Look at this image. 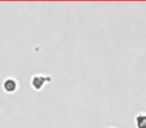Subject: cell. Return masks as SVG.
I'll use <instances>...</instances> for the list:
<instances>
[{
    "label": "cell",
    "mask_w": 146,
    "mask_h": 128,
    "mask_svg": "<svg viewBox=\"0 0 146 128\" xmlns=\"http://www.w3.org/2000/svg\"><path fill=\"white\" fill-rule=\"evenodd\" d=\"M3 89L7 93H13L16 91L17 87H18V83L14 78H6L3 82Z\"/></svg>",
    "instance_id": "obj_2"
},
{
    "label": "cell",
    "mask_w": 146,
    "mask_h": 128,
    "mask_svg": "<svg viewBox=\"0 0 146 128\" xmlns=\"http://www.w3.org/2000/svg\"><path fill=\"white\" fill-rule=\"evenodd\" d=\"M137 125L139 128H146V116H139L137 118Z\"/></svg>",
    "instance_id": "obj_3"
},
{
    "label": "cell",
    "mask_w": 146,
    "mask_h": 128,
    "mask_svg": "<svg viewBox=\"0 0 146 128\" xmlns=\"http://www.w3.org/2000/svg\"><path fill=\"white\" fill-rule=\"evenodd\" d=\"M52 78L50 76H43V75H34L31 78V86L34 90H41L45 83L51 82Z\"/></svg>",
    "instance_id": "obj_1"
}]
</instances>
